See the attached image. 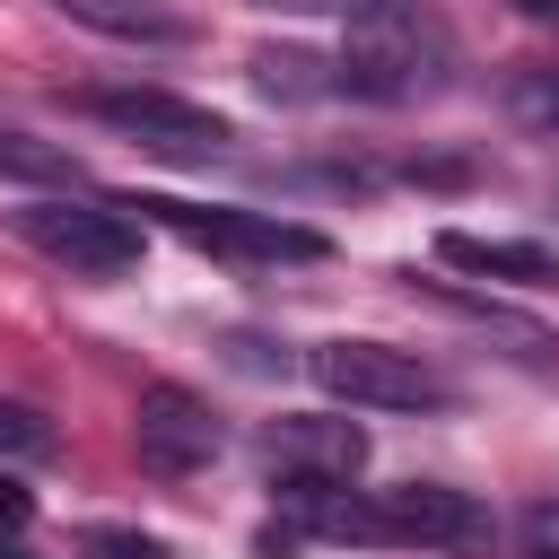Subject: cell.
<instances>
[{
	"mask_svg": "<svg viewBox=\"0 0 559 559\" xmlns=\"http://www.w3.org/2000/svg\"><path fill=\"white\" fill-rule=\"evenodd\" d=\"M341 70V96H367V105H419L454 79V35L428 0H402V9H376L349 26V44L332 52Z\"/></svg>",
	"mask_w": 559,
	"mask_h": 559,
	"instance_id": "6da1fadb",
	"label": "cell"
},
{
	"mask_svg": "<svg viewBox=\"0 0 559 559\" xmlns=\"http://www.w3.org/2000/svg\"><path fill=\"white\" fill-rule=\"evenodd\" d=\"M9 227H17L35 253H52L61 271H79V280H114V271H131V262H140V218H131L122 201L52 192V201L9 210Z\"/></svg>",
	"mask_w": 559,
	"mask_h": 559,
	"instance_id": "7a4b0ae2",
	"label": "cell"
},
{
	"mask_svg": "<svg viewBox=\"0 0 559 559\" xmlns=\"http://www.w3.org/2000/svg\"><path fill=\"white\" fill-rule=\"evenodd\" d=\"M306 376L349 411H445L454 402V384L419 349H393V341H323Z\"/></svg>",
	"mask_w": 559,
	"mask_h": 559,
	"instance_id": "3957f363",
	"label": "cell"
},
{
	"mask_svg": "<svg viewBox=\"0 0 559 559\" xmlns=\"http://www.w3.org/2000/svg\"><path fill=\"white\" fill-rule=\"evenodd\" d=\"M122 210H148L157 227H175L183 245L227 253V262H323L332 253L323 227H297L280 210H210V201H122Z\"/></svg>",
	"mask_w": 559,
	"mask_h": 559,
	"instance_id": "277c9868",
	"label": "cell"
},
{
	"mask_svg": "<svg viewBox=\"0 0 559 559\" xmlns=\"http://www.w3.org/2000/svg\"><path fill=\"white\" fill-rule=\"evenodd\" d=\"M79 114L105 122V131H122V140H140V148H157V157H183V166H201V157H218L236 140L210 105L166 96V87H87Z\"/></svg>",
	"mask_w": 559,
	"mask_h": 559,
	"instance_id": "5b68a950",
	"label": "cell"
},
{
	"mask_svg": "<svg viewBox=\"0 0 559 559\" xmlns=\"http://www.w3.org/2000/svg\"><path fill=\"white\" fill-rule=\"evenodd\" d=\"M376 533L384 542H419V550H489L498 542V515L472 489L402 480V489H376Z\"/></svg>",
	"mask_w": 559,
	"mask_h": 559,
	"instance_id": "8992f818",
	"label": "cell"
},
{
	"mask_svg": "<svg viewBox=\"0 0 559 559\" xmlns=\"http://www.w3.org/2000/svg\"><path fill=\"white\" fill-rule=\"evenodd\" d=\"M131 445H140V463H148L157 480H183V472H201V463L218 454V419H210V402L183 393V384H140V402H131Z\"/></svg>",
	"mask_w": 559,
	"mask_h": 559,
	"instance_id": "52a82bcc",
	"label": "cell"
},
{
	"mask_svg": "<svg viewBox=\"0 0 559 559\" xmlns=\"http://www.w3.org/2000/svg\"><path fill=\"white\" fill-rule=\"evenodd\" d=\"M262 463L280 480H358L367 428L358 419H332V411H297V419H271L262 428Z\"/></svg>",
	"mask_w": 559,
	"mask_h": 559,
	"instance_id": "ba28073f",
	"label": "cell"
},
{
	"mask_svg": "<svg viewBox=\"0 0 559 559\" xmlns=\"http://www.w3.org/2000/svg\"><path fill=\"white\" fill-rule=\"evenodd\" d=\"M70 26L87 35H114V44H148V52H183L201 26L175 9V0H52Z\"/></svg>",
	"mask_w": 559,
	"mask_h": 559,
	"instance_id": "9c48e42d",
	"label": "cell"
},
{
	"mask_svg": "<svg viewBox=\"0 0 559 559\" xmlns=\"http://www.w3.org/2000/svg\"><path fill=\"white\" fill-rule=\"evenodd\" d=\"M437 262L480 271V280H515V288H559V253L533 245V236H472V227H445V236H437Z\"/></svg>",
	"mask_w": 559,
	"mask_h": 559,
	"instance_id": "30bf717a",
	"label": "cell"
},
{
	"mask_svg": "<svg viewBox=\"0 0 559 559\" xmlns=\"http://www.w3.org/2000/svg\"><path fill=\"white\" fill-rule=\"evenodd\" d=\"M245 70H253V87H262V96H280V105H323V96H341V70H332V52L262 44Z\"/></svg>",
	"mask_w": 559,
	"mask_h": 559,
	"instance_id": "8fae6325",
	"label": "cell"
},
{
	"mask_svg": "<svg viewBox=\"0 0 559 559\" xmlns=\"http://www.w3.org/2000/svg\"><path fill=\"white\" fill-rule=\"evenodd\" d=\"M507 114L533 131H559V61H524L507 70Z\"/></svg>",
	"mask_w": 559,
	"mask_h": 559,
	"instance_id": "7c38bea8",
	"label": "cell"
},
{
	"mask_svg": "<svg viewBox=\"0 0 559 559\" xmlns=\"http://www.w3.org/2000/svg\"><path fill=\"white\" fill-rule=\"evenodd\" d=\"M44 454H61V428L35 402H9L0 393V463H44Z\"/></svg>",
	"mask_w": 559,
	"mask_h": 559,
	"instance_id": "4fadbf2b",
	"label": "cell"
},
{
	"mask_svg": "<svg viewBox=\"0 0 559 559\" xmlns=\"http://www.w3.org/2000/svg\"><path fill=\"white\" fill-rule=\"evenodd\" d=\"M0 175L9 183H79V166L52 140H17V131H0Z\"/></svg>",
	"mask_w": 559,
	"mask_h": 559,
	"instance_id": "5bb4252c",
	"label": "cell"
},
{
	"mask_svg": "<svg viewBox=\"0 0 559 559\" xmlns=\"http://www.w3.org/2000/svg\"><path fill=\"white\" fill-rule=\"evenodd\" d=\"M253 9H280V17H341V26H358V17L402 9V0H253Z\"/></svg>",
	"mask_w": 559,
	"mask_h": 559,
	"instance_id": "9a60e30c",
	"label": "cell"
},
{
	"mask_svg": "<svg viewBox=\"0 0 559 559\" xmlns=\"http://www.w3.org/2000/svg\"><path fill=\"white\" fill-rule=\"evenodd\" d=\"M87 559H175V550H166V542H148V533L105 524V533H87Z\"/></svg>",
	"mask_w": 559,
	"mask_h": 559,
	"instance_id": "2e32d148",
	"label": "cell"
},
{
	"mask_svg": "<svg viewBox=\"0 0 559 559\" xmlns=\"http://www.w3.org/2000/svg\"><path fill=\"white\" fill-rule=\"evenodd\" d=\"M524 550L533 559H559V498H533L524 507Z\"/></svg>",
	"mask_w": 559,
	"mask_h": 559,
	"instance_id": "e0dca14e",
	"label": "cell"
},
{
	"mask_svg": "<svg viewBox=\"0 0 559 559\" xmlns=\"http://www.w3.org/2000/svg\"><path fill=\"white\" fill-rule=\"evenodd\" d=\"M26 515H35V498H26V489L0 472V533H26Z\"/></svg>",
	"mask_w": 559,
	"mask_h": 559,
	"instance_id": "ac0fdd59",
	"label": "cell"
},
{
	"mask_svg": "<svg viewBox=\"0 0 559 559\" xmlns=\"http://www.w3.org/2000/svg\"><path fill=\"white\" fill-rule=\"evenodd\" d=\"M515 9H524V17H559V0H515Z\"/></svg>",
	"mask_w": 559,
	"mask_h": 559,
	"instance_id": "d6986e66",
	"label": "cell"
}]
</instances>
